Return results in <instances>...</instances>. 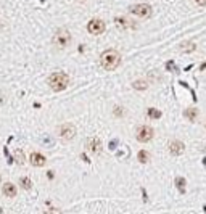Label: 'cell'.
Segmentation results:
<instances>
[{
  "instance_id": "cell-1",
  "label": "cell",
  "mask_w": 206,
  "mask_h": 214,
  "mask_svg": "<svg viewBox=\"0 0 206 214\" xmlns=\"http://www.w3.org/2000/svg\"><path fill=\"white\" fill-rule=\"evenodd\" d=\"M100 65L103 69L106 71H113L121 65V55L116 50H106L100 55Z\"/></svg>"
},
{
  "instance_id": "cell-2",
  "label": "cell",
  "mask_w": 206,
  "mask_h": 214,
  "mask_svg": "<svg viewBox=\"0 0 206 214\" xmlns=\"http://www.w3.org/2000/svg\"><path fill=\"white\" fill-rule=\"evenodd\" d=\"M48 86L52 90H55V92H61V90H65L68 87V84H69V77L68 74L65 72H53V74H50L48 79H47Z\"/></svg>"
},
{
  "instance_id": "cell-3",
  "label": "cell",
  "mask_w": 206,
  "mask_h": 214,
  "mask_svg": "<svg viewBox=\"0 0 206 214\" xmlns=\"http://www.w3.org/2000/svg\"><path fill=\"white\" fill-rule=\"evenodd\" d=\"M52 42H53L55 47H58V48H65L68 47V45L71 44V34L68 29H56L55 34H53V39H52Z\"/></svg>"
},
{
  "instance_id": "cell-4",
  "label": "cell",
  "mask_w": 206,
  "mask_h": 214,
  "mask_svg": "<svg viewBox=\"0 0 206 214\" xmlns=\"http://www.w3.org/2000/svg\"><path fill=\"white\" fill-rule=\"evenodd\" d=\"M129 11L137 15L139 18H150L151 13H153V10H151V7L148 3H137V5H134V7H130Z\"/></svg>"
},
{
  "instance_id": "cell-5",
  "label": "cell",
  "mask_w": 206,
  "mask_h": 214,
  "mask_svg": "<svg viewBox=\"0 0 206 214\" xmlns=\"http://www.w3.org/2000/svg\"><path fill=\"white\" fill-rule=\"evenodd\" d=\"M87 31L94 36H98V34L105 32V23H103L100 18H94L87 23Z\"/></svg>"
},
{
  "instance_id": "cell-6",
  "label": "cell",
  "mask_w": 206,
  "mask_h": 214,
  "mask_svg": "<svg viewBox=\"0 0 206 214\" xmlns=\"http://www.w3.org/2000/svg\"><path fill=\"white\" fill-rule=\"evenodd\" d=\"M137 140L142 143H145V142H150V140L153 139V129L150 126H140V127H137Z\"/></svg>"
},
{
  "instance_id": "cell-7",
  "label": "cell",
  "mask_w": 206,
  "mask_h": 214,
  "mask_svg": "<svg viewBox=\"0 0 206 214\" xmlns=\"http://www.w3.org/2000/svg\"><path fill=\"white\" fill-rule=\"evenodd\" d=\"M58 134H60V137L63 140H71V139H74V135H76V127H74L73 124H69V122H65V124L60 126Z\"/></svg>"
},
{
  "instance_id": "cell-8",
  "label": "cell",
  "mask_w": 206,
  "mask_h": 214,
  "mask_svg": "<svg viewBox=\"0 0 206 214\" xmlns=\"http://www.w3.org/2000/svg\"><path fill=\"white\" fill-rule=\"evenodd\" d=\"M29 163L34 167H42V166H45L47 160H45V156L42 153H39V151H32V153L29 155Z\"/></svg>"
},
{
  "instance_id": "cell-9",
  "label": "cell",
  "mask_w": 206,
  "mask_h": 214,
  "mask_svg": "<svg viewBox=\"0 0 206 214\" xmlns=\"http://www.w3.org/2000/svg\"><path fill=\"white\" fill-rule=\"evenodd\" d=\"M184 150H185V145L179 142V140H172V142L169 143V151H171V155H174V156H179L180 153H184Z\"/></svg>"
},
{
  "instance_id": "cell-10",
  "label": "cell",
  "mask_w": 206,
  "mask_h": 214,
  "mask_svg": "<svg viewBox=\"0 0 206 214\" xmlns=\"http://www.w3.org/2000/svg\"><path fill=\"white\" fill-rule=\"evenodd\" d=\"M2 193L7 196V198H15L18 190H16V185L11 184V182H7L5 185H2Z\"/></svg>"
},
{
  "instance_id": "cell-11",
  "label": "cell",
  "mask_w": 206,
  "mask_h": 214,
  "mask_svg": "<svg viewBox=\"0 0 206 214\" xmlns=\"http://www.w3.org/2000/svg\"><path fill=\"white\" fill-rule=\"evenodd\" d=\"M100 146H101V143H100V140L97 139V137L87 140V148H89L90 151H94V153H98V151H100Z\"/></svg>"
},
{
  "instance_id": "cell-12",
  "label": "cell",
  "mask_w": 206,
  "mask_h": 214,
  "mask_svg": "<svg viewBox=\"0 0 206 214\" xmlns=\"http://www.w3.org/2000/svg\"><path fill=\"white\" fill-rule=\"evenodd\" d=\"M13 160H15L16 164H20V166L24 164V153H23V150H15V153H13Z\"/></svg>"
},
{
  "instance_id": "cell-13",
  "label": "cell",
  "mask_w": 206,
  "mask_h": 214,
  "mask_svg": "<svg viewBox=\"0 0 206 214\" xmlns=\"http://www.w3.org/2000/svg\"><path fill=\"white\" fill-rule=\"evenodd\" d=\"M184 114H185V118H187L188 121H195V118L198 114V110L197 108H187Z\"/></svg>"
},
{
  "instance_id": "cell-14",
  "label": "cell",
  "mask_w": 206,
  "mask_h": 214,
  "mask_svg": "<svg viewBox=\"0 0 206 214\" xmlns=\"http://www.w3.org/2000/svg\"><path fill=\"white\" fill-rule=\"evenodd\" d=\"M20 185H21V188H24V190H31V187H32V180L29 179V177H21L20 179Z\"/></svg>"
},
{
  "instance_id": "cell-15",
  "label": "cell",
  "mask_w": 206,
  "mask_h": 214,
  "mask_svg": "<svg viewBox=\"0 0 206 214\" xmlns=\"http://www.w3.org/2000/svg\"><path fill=\"white\" fill-rule=\"evenodd\" d=\"M132 87H134L135 90H145V89L148 87V82H147V81H140V79H137V81L132 82Z\"/></svg>"
},
{
  "instance_id": "cell-16",
  "label": "cell",
  "mask_w": 206,
  "mask_h": 214,
  "mask_svg": "<svg viewBox=\"0 0 206 214\" xmlns=\"http://www.w3.org/2000/svg\"><path fill=\"white\" fill-rule=\"evenodd\" d=\"M137 158H139V161H140V163H147L148 160H150V155H148V151L140 150V151H139V155H137Z\"/></svg>"
},
{
  "instance_id": "cell-17",
  "label": "cell",
  "mask_w": 206,
  "mask_h": 214,
  "mask_svg": "<svg viewBox=\"0 0 206 214\" xmlns=\"http://www.w3.org/2000/svg\"><path fill=\"white\" fill-rule=\"evenodd\" d=\"M176 185H177V188H179L182 193L185 191V179L184 177H176Z\"/></svg>"
},
{
  "instance_id": "cell-18",
  "label": "cell",
  "mask_w": 206,
  "mask_h": 214,
  "mask_svg": "<svg viewBox=\"0 0 206 214\" xmlns=\"http://www.w3.org/2000/svg\"><path fill=\"white\" fill-rule=\"evenodd\" d=\"M148 116H150L151 119H159V118H161V111L154 110V108H148Z\"/></svg>"
},
{
  "instance_id": "cell-19",
  "label": "cell",
  "mask_w": 206,
  "mask_h": 214,
  "mask_svg": "<svg viewBox=\"0 0 206 214\" xmlns=\"http://www.w3.org/2000/svg\"><path fill=\"white\" fill-rule=\"evenodd\" d=\"M195 48H197V45L190 44V42H185V45H182V47H180L182 52H192V50H195Z\"/></svg>"
},
{
  "instance_id": "cell-20",
  "label": "cell",
  "mask_w": 206,
  "mask_h": 214,
  "mask_svg": "<svg viewBox=\"0 0 206 214\" xmlns=\"http://www.w3.org/2000/svg\"><path fill=\"white\" fill-rule=\"evenodd\" d=\"M113 113H114V116H119V118H121V116L124 114V110H123V106H116Z\"/></svg>"
},
{
  "instance_id": "cell-21",
  "label": "cell",
  "mask_w": 206,
  "mask_h": 214,
  "mask_svg": "<svg viewBox=\"0 0 206 214\" xmlns=\"http://www.w3.org/2000/svg\"><path fill=\"white\" fill-rule=\"evenodd\" d=\"M44 214H61V211L58 209V208H52V209H47Z\"/></svg>"
},
{
  "instance_id": "cell-22",
  "label": "cell",
  "mask_w": 206,
  "mask_h": 214,
  "mask_svg": "<svg viewBox=\"0 0 206 214\" xmlns=\"http://www.w3.org/2000/svg\"><path fill=\"white\" fill-rule=\"evenodd\" d=\"M114 23H119V24H123L124 27L127 26V23H126V19H123V18H114Z\"/></svg>"
},
{
  "instance_id": "cell-23",
  "label": "cell",
  "mask_w": 206,
  "mask_h": 214,
  "mask_svg": "<svg viewBox=\"0 0 206 214\" xmlns=\"http://www.w3.org/2000/svg\"><path fill=\"white\" fill-rule=\"evenodd\" d=\"M114 145H118V142H114V140H113V142L110 143V148H111V150H114V148H116V146H114Z\"/></svg>"
},
{
  "instance_id": "cell-24",
  "label": "cell",
  "mask_w": 206,
  "mask_h": 214,
  "mask_svg": "<svg viewBox=\"0 0 206 214\" xmlns=\"http://www.w3.org/2000/svg\"><path fill=\"white\" fill-rule=\"evenodd\" d=\"M198 5H206V0H197Z\"/></svg>"
},
{
  "instance_id": "cell-25",
  "label": "cell",
  "mask_w": 206,
  "mask_h": 214,
  "mask_svg": "<svg viewBox=\"0 0 206 214\" xmlns=\"http://www.w3.org/2000/svg\"><path fill=\"white\" fill-rule=\"evenodd\" d=\"M200 69H201V71L206 69V63H201V65H200Z\"/></svg>"
},
{
  "instance_id": "cell-26",
  "label": "cell",
  "mask_w": 206,
  "mask_h": 214,
  "mask_svg": "<svg viewBox=\"0 0 206 214\" xmlns=\"http://www.w3.org/2000/svg\"><path fill=\"white\" fill-rule=\"evenodd\" d=\"M47 176H48V179H53V172H52V171H48V174H47Z\"/></svg>"
},
{
  "instance_id": "cell-27",
  "label": "cell",
  "mask_w": 206,
  "mask_h": 214,
  "mask_svg": "<svg viewBox=\"0 0 206 214\" xmlns=\"http://www.w3.org/2000/svg\"><path fill=\"white\" fill-rule=\"evenodd\" d=\"M0 182H2V174H0Z\"/></svg>"
},
{
  "instance_id": "cell-28",
  "label": "cell",
  "mask_w": 206,
  "mask_h": 214,
  "mask_svg": "<svg viewBox=\"0 0 206 214\" xmlns=\"http://www.w3.org/2000/svg\"><path fill=\"white\" fill-rule=\"evenodd\" d=\"M0 214H2V208H0Z\"/></svg>"
}]
</instances>
